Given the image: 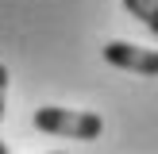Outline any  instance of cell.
I'll return each instance as SVG.
<instances>
[{"mask_svg": "<svg viewBox=\"0 0 158 154\" xmlns=\"http://www.w3.org/2000/svg\"><path fill=\"white\" fill-rule=\"evenodd\" d=\"M35 127L43 135H62V139H100L104 120L97 112H73V108H39Z\"/></svg>", "mask_w": 158, "mask_h": 154, "instance_id": "6da1fadb", "label": "cell"}, {"mask_svg": "<svg viewBox=\"0 0 158 154\" xmlns=\"http://www.w3.org/2000/svg\"><path fill=\"white\" fill-rule=\"evenodd\" d=\"M104 62L116 69H131V73H143V77H154L158 73V50H147V46H135V43H108L104 46Z\"/></svg>", "mask_w": 158, "mask_h": 154, "instance_id": "7a4b0ae2", "label": "cell"}, {"mask_svg": "<svg viewBox=\"0 0 158 154\" xmlns=\"http://www.w3.org/2000/svg\"><path fill=\"white\" fill-rule=\"evenodd\" d=\"M123 8H127L139 23H147V27L158 35V0H123Z\"/></svg>", "mask_w": 158, "mask_h": 154, "instance_id": "3957f363", "label": "cell"}, {"mask_svg": "<svg viewBox=\"0 0 158 154\" xmlns=\"http://www.w3.org/2000/svg\"><path fill=\"white\" fill-rule=\"evenodd\" d=\"M4 100H8V69L0 66V120H4Z\"/></svg>", "mask_w": 158, "mask_h": 154, "instance_id": "277c9868", "label": "cell"}, {"mask_svg": "<svg viewBox=\"0 0 158 154\" xmlns=\"http://www.w3.org/2000/svg\"><path fill=\"white\" fill-rule=\"evenodd\" d=\"M0 154H8V146H4V139H0Z\"/></svg>", "mask_w": 158, "mask_h": 154, "instance_id": "5b68a950", "label": "cell"}, {"mask_svg": "<svg viewBox=\"0 0 158 154\" xmlns=\"http://www.w3.org/2000/svg\"><path fill=\"white\" fill-rule=\"evenodd\" d=\"M54 154H58V150H54Z\"/></svg>", "mask_w": 158, "mask_h": 154, "instance_id": "8992f818", "label": "cell"}]
</instances>
